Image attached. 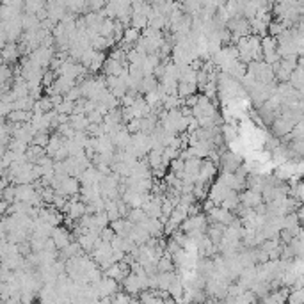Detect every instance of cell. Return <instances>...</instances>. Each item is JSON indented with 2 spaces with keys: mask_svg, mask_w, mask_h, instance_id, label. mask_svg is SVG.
I'll list each match as a JSON object with an SVG mask.
<instances>
[{
  "mask_svg": "<svg viewBox=\"0 0 304 304\" xmlns=\"http://www.w3.org/2000/svg\"><path fill=\"white\" fill-rule=\"evenodd\" d=\"M242 156L235 152H226L221 153V162H219V167L223 169V173H229V174H235L238 169L242 167Z\"/></svg>",
  "mask_w": 304,
  "mask_h": 304,
  "instance_id": "obj_1",
  "label": "cell"
},
{
  "mask_svg": "<svg viewBox=\"0 0 304 304\" xmlns=\"http://www.w3.org/2000/svg\"><path fill=\"white\" fill-rule=\"evenodd\" d=\"M217 178V165L210 160H203V165L199 169L198 183L199 185H212V182H216Z\"/></svg>",
  "mask_w": 304,
  "mask_h": 304,
  "instance_id": "obj_2",
  "label": "cell"
},
{
  "mask_svg": "<svg viewBox=\"0 0 304 304\" xmlns=\"http://www.w3.org/2000/svg\"><path fill=\"white\" fill-rule=\"evenodd\" d=\"M52 240L55 242L57 249L64 251L68 245L72 244V242H75V236H73V233H70V229H68V228L59 226V228H55L54 233H52Z\"/></svg>",
  "mask_w": 304,
  "mask_h": 304,
  "instance_id": "obj_3",
  "label": "cell"
},
{
  "mask_svg": "<svg viewBox=\"0 0 304 304\" xmlns=\"http://www.w3.org/2000/svg\"><path fill=\"white\" fill-rule=\"evenodd\" d=\"M80 189H82V183L73 176H68L64 178V182L61 183V187L57 189V194L61 196H66V198H75V196L80 194Z\"/></svg>",
  "mask_w": 304,
  "mask_h": 304,
  "instance_id": "obj_4",
  "label": "cell"
},
{
  "mask_svg": "<svg viewBox=\"0 0 304 304\" xmlns=\"http://www.w3.org/2000/svg\"><path fill=\"white\" fill-rule=\"evenodd\" d=\"M20 47H18V43H7L5 47H2V64H9V66H13L16 64L18 57H20Z\"/></svg>",
  "mask_w": 304,
  "mask_h": 304,
  "instance_id": "obj_5",
  "label": "cell"
},
{
  "mask_svg": "<svg viewBox=\"0 0 304 304\" xmlns=\"http://www.w3.org/2000/svg\"><path fill=\"white\" fill-rule=\"evenodd\" d=\"M240 205L256 210L260 205H263V198H262V194H260V192H254V190L245 189L244 192L240 194Z\"/></svg>",
  "mask_w": 304,
  "mask_h": 304,
  "instance_id": "obj_6",
  "label": "cell"
},
{
  "mask_svg": "<svg viewBox=\"0 0 304 304\" xmlns=\"http://www.w3.org/2000/svg\"><path fill=\"white\" fill-rule=\"evenodd\" d=\"M38 196V190L34 189V183L30 185H16V201L21 203H32V199Z\"/></svg>",
  "mask_w": 304,
  "mask_h": 304,
  "instance_id": "obj_7",
  "label": "cell"
},
{
  "mask_svg": "<svg viewBox=\"0 0 304 304\" xmlns=\"http://www.w3.org/2000/svg\"><path fill=\"white\" fill-rule=\"evenodd\" d=\"M123 70H125V66H123V63H118V61L110 59V57H107L105 64H103V76H119L123 73Z\"/></svg>",
  "mask_w": 304,
  "mask_h": 304,
  "instance_id": "obj_8",
  "label": "cell"
},
{
  "mask_svg": "<svg viewBox=\"0 0 304 304\" xmlns=\"http://www.w3.org/2000/svg\"><path fill=\"white\" fill-rule=\"evenodd\" d=\"M70 125L75 128V132H87L91 123H89L85 114H72L70 116Z\"/></svg>",
  "mask_w": 304,
  "mask_h": 304,
  "instance_id": "obj_9",
  "label": "cell"
},
{
  "mask_svg": "<svg viewBox=\"0 0 304 304\" xmlns=\"http://www.w3.org/2000/svg\"><path fill=\"white\" fill-rule=\"evenodd\" d=\"M158 84L160 82L156 80L155 76H144V80H143V85H141V94H150V93H155L156 91V87H158Z\"/></svg>",
  "mask_w": 304,
  "mask_h": 304,
  "instance_id": "obj_10",
  "label": "cell"
},
{
  "mask_svg": "<svg viewBox=\"0 0 304 304\" xmlns=\"http://www.w3.org/2000/svg\"><path fill=\"white\" fill-rule=\"evenodd\" d=\"M196 91H198V85L196 84H187V82H180L178 84V96L182 98V100H185L189 96H194Z\"/></svg>",
  "mask_w": 304,
  "mask_h": 304,
  "instance_id": "obj_11",
  "label": "cell"
},
{
  "mask_svg": "<svg viewBox=\"0 0 304 304\" xmlns=\"http://www.w3.org/2000/svg\"><path fill=\"white\" fill-rule=\"evenodd\" d=\"M148 219L150 217L146 216V212H144L143 208H132L130 216H128V221L134 224H144Z\"/></svg>",
  "mask_w": 304,
  "mask_h": 304,
  "instance_id": "obj_12",
  "label": "cell"
},
{
  "mask_svg": "<svg viewBox=\"0 0 304 304\" xmlns=\"http://www.w3.org/2000/svg\"><path fill=\"white\" fill-rule=\"evenodd\" d=\"M47 9V2H32V0H29V2H25V13L27 14H36L38 16L41 11H45Z\"/></svg>",
  "mask_w": 304,
  "mask_h": 304,
  "instance_id": "obj_13",
  "label": "cell"
},
{
  "mask_svg": "<svg viewBox=\"0 0 304 304\" xmlns=\"http://www.w3.org/2000/svg\"><path fill=\"white\" fill-rule=\"evenodd\" d=\"M50 137L52 134H48V132H43V134H36V137H34V146H41V148L47 150L48 143H50Z\"/></svg>",
  "mask_w": 304,
  "mask_h": 304,
  "instance_id": "obj_14",
  "label": "cell"
},
{
  "mask_svg": "<svg viewBox=\"0 0 304 304\" xmlns=\"http://www.w3.org/2000/svg\"><path fill=\"white\" fill-rule=\"evenodd\" d=\"M55 110H57V114H66V116H72L73 114V110H75V103L73 101H68L64 100L61 105L55 107Z\"/></svg>",
  "mask_w": 304,
  "mask_h": 304,
  "instance_id": "obj_15",
  "label": "cell"
},
{
  "mask_svg": "<svg viewBox=\"0 0 304 304\" xmlns=\"http://www.w3.org/2000/svg\"><path fill=\"white\" fill-rule=\"evenodd\" d=\"M100 238H101V242H107V244H110V242L114 240L116 238V231L112 228H103L101 229V233H100Z\"/></svg>",
  "mask_w": 304,
  "mask_h": 304,
  "instance_id": "obj_16",
  "label": "cell"
},
{
  "mask_svg": "<svg viewBox=\"0 0 304 304\" xmlns=\"http://www.w3.org/2000/svg\"><path fill=\"white\" fill-rule=\"evenodd\" d=\"M68 203H70V199H68L66 196L57 194V196H55V199H54V203H52V207H55L59 212H63V208L66 207Z\"/></svg>",
  "mask_w": 304,
  "mask_h": 304,
  "instance_id": "obj_17",
  "label": "cell"
},
{
  "mask_svg": "<svg viewBox=\"0 0 304 304\" xmlns=\"http://www.w3.org/2000/svg\"><path fill=\"white\" fill-rule=\"evenodd\" d=\"M198 101H199V94H194V96L185 98V107H189V109H194V107L198 105Z\"/></svg>",
  "mask_w": 304,
  "mask_h": 304,
  "instance_id": "obj_18",
  "label": "cell"
},
{
  "mask_svg": "<svg viewBox=\"0 0 304 304\" xmlns=\"http://www.w3.org/2000/svg\"><path fill=\"white\" fill-rule=\"evenodd\" d=\"M296 216H297V219H299V223L304 224V205H301V207L297 208Z\"/></svg>",
  "mask_w": 304,
  "mask_h": 304,
  "instance_id": "obj_19",
  "label": "cell"
}]
</instances>
